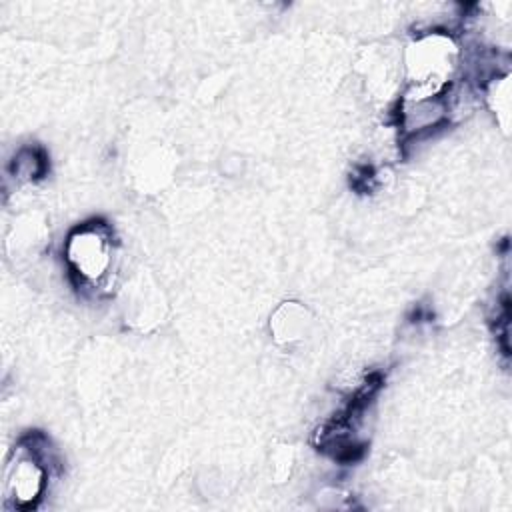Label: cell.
<instances>
[{
  "label": "cell",
  "instance_id": "1",
  "mask_svg": "<svg viewBox=\"0 0 512 512\" xmlns=\"http://www.w3.org/2000/svg\"><path fill=\"white\" fill-rule=\"evenodd\" d=\"M48 456L34 440H24L12 448L6 466L2 496L8 508H32L48 484Z\"/></svg>",
  "mask_w": 512,
  "mask_h": 512
},
{
  "label": "cell",
  "instance_id": "2",
  "mask_svg": "<svg viewBox=\"0 0 512 512\" xmlns=\"http://www.w3.org/2000/svg\"><path fill=\"white\" fill-rule=\"evenodd\" d=\"M112 258L114 242L104 224H84L66 242V260L72 272L88 284H100L110 274Z\"/></svg>",
  "mask_w": 512,
  "mask_h": 512
}]
</instances>
